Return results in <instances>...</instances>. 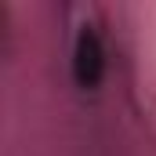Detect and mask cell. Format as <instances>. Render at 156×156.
I'll return each instance as SVG.
<instances>
[{
  "instance_id": "1",
  "label": "cell",
  "mask_w": 156,
  "mask_h": 156,
  "mask_svg": "<svg viewBox=\"0 0 156 156\" xmlns=\"http://www.w3.org/2000/svg\"><path fill=\"white\" fill-rule=\"evenodd\" d=\"M102 73H105V47L91 26H83L73 44V76L83 91H91L102 83Z\"/></svg>"
}]
</instances>
